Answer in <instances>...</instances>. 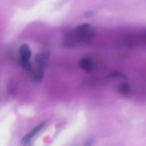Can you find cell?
Instances as JSON below:
<instances>
[{"instance_id":"obj_11","label":"cell","mask_w":146,"mask_h":146,"mask_svg":"<svg viewBox=\"0 0 146 146\" xmlns=\"http://www.w3.org/2000/svg\"><path fill=\"white\" fill-rule=\"evenodd\" d=\"M92 143H93V140L91 139H89L87 140L85 142L84 145L85 146H90L92 145Z\"/></svg>"},{"instance_id":"obj_5","label":"cell","mask_w":146,"mask_h":146,"mask_svg":"<svg viewBox=\"0 0 146 146\" xmlns=\"http://www.w3.org/2000/svg\"><path fill=\"white\" fill-rule=\"evenodd\" d=\"M80 68L86 72H90L92 70L93 63L90 59L84 58L80 60L79 62Z\"/></svg>"},{"instance_id":"obj_7","label":"cell","mask_w":146,"mask_h":146,"mask_svg":"<svg viewBox=\"0 0 146 146\" xmlns=\"http://www.w3.org/2000/svg\"><path fill=\"white\" fill-rule=\"evenodd\" d=\"M20 64L22 68L26 71H29L31 69L32 65L30 60H20Z\"/></svg>"},{"instance_id":"obj_8","label":"cell","mask_w":146,"mask_h":146,"mask_svg":"<svg viewBox=\"0 0 146 146\" xmlns=\"http://www.w3.org/2000/svg\"><path fill=\"white\" fill-rule=\"evenodd\" d=\"M119 91L123 94H128L130 91L129 86L127 84H123L119 86Z\"/></svg>"},{"instance_id":"obj_1","label":"cell","mask_w":146,"mask_h":146,"mask_svg":"<svg viewBox=\"0 0 146 146\" xmlns=\"http://www.w3.org/2000/svg\"><path fill=\"white\" fill-rule=\"evenodd\" d=\"M95 35V31L89 24H84L78 26L69 35L67 42L70 44L74 42L88 43L90 42Z\"/></svg>"},{"instance_id":"obj_2","label":"cell","mask_w":146,"mask_h":146,"mask_svg":"<svg viewBox=\"0 0 146 146\" xmlns=\"http://www.w3.org/2000/svg\"><path fill=\"white\" fill-rule=\"evenodd\" d=\"M46 125V122H42L36 125L32 131L28 134H26L23 138V143L24 145L29 146L31 144L32 138L39 133Z\"/></svg>"},{"instance_id":"obj_4","label":"cell","mask_w":146,"mask_h":146,"mask_svg":"<svg viewBox=\"0 0 146 146\" xmlns=\"http://www.w3.org/2000/svg\"><path fill=\"white\" fill-rule=\"evenodd\" d=\"M19 54L20 59L30 60L31 56V52L29 46L27 44H23L19 48Z\"/></svg>"},{"instance_id":"obj_9","label":"cell","mask_w":146,"mask_h":146,"mask_svg":"<svg viewBox=\"0 0 146 146\" xmlns=\"http://www.w3.org/2000/svg\"><path fill=\"white\" fill-rule=\"evenodd\" d=\"M108 77L110 78L120 77L125 78L126 77V76L120 72H111L110 74H108Z\"/></svg>"},{"instance_id":"obj_10","label":"cell","mask_w":146,"mask_h":146,"mask_svg":"<svg viewBox=\"0 0 146 146\" xmlns=\"http://www.w3.org/2000/svg\"><path fill=\"white\" fill-rule=\"evenodd\" d=\"M94 15V13L92 11H88L84 14V17L86 18H90Z\"/></svg>"},{"instance_id":"obj_3","label":"cell","mask_w":146,"mask_h":146,"mask_svg":"<svg viewBox=\"0 0 146 146\" xmlns=\"http://www.w3.org/2000/svg\"><path fill=\"white\" fill-rule=\"evenodd\" d=\"M35 60L37 67L44 69L48 64L49 60V54L46 52H40L36 54Z\"/></svg>"},{"instance_id":"obj_6","label":"cell","mask_w":146,"mask_h":146,"mask_svg":"<svg viewBox=\"0 0 146 146\" xmlns=\"http://www.w3.org/2000/svg\"><path fill=\"white\" fill-rule=\"evenodd\" d=\"M44 69L37 67L32 77V82L35 83L41 82L44 78Z\"/></svg>"}]
</instances>
